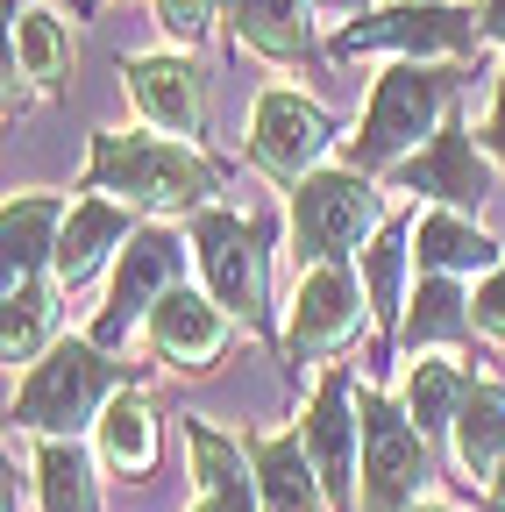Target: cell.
I'll return each mask as SVG.
<instances>
[{"label":"cell","mask_w":505,"mask_h":512,"mask_svg":"<svg viewBox=\"0 0 505 512\" xmlns=\"http://www.w3.org/2000/svg\"><path fill=\"white\" fill-rule=\"evenodd\" d=\"M399 249H406L399 235H385V242L370 249V292H377V306H385V313L399 306Z\"/></svg>","instance_id":"f1b7e54d"},{"label":"cell","mask_w":505,"mask_h":512,"mask_svg":"<svg viewBox=\"0 0 505 512\" xmlns=\"http://www.w3.org/2000/svg\"><path fill=\"white\" fill-rule=\"evenodd\" d=\"M413 313H406V349H427V342H463L470 335V299L449 285V278H420L413 285V299H406Z\"/></svg>","instance_id":"cb8c5ba5"},{"label":"cell","mask_w":505,"mask_h":512,"mask_svg":"<svg viewBox=\"0 0 505 512\" xmlns=\"http://www.w3.org/2000/svg\"><path fill=\"white\" fill-rule=\"evenodd\" d=\"M363 328V292L342 264H321L299 278V299H292V349H342L349 335Z\"/></svg>","instance_id":"30bf717a"},{"label":"cell","mask_w":505,"mask_h":512,"mask_svg":"<svg viewBox=\"0 0 505 512\" xmlns=\"http://www.w3.org/2000/svg\"><path fill=\"white\" fill-rule=\"evenodd\" d=\"M193 512H221V505H207V498H200V505H193Z\"/></svg>","instance_id":"836d02e7"},{"label":"cell","mask_w":505,"mask_h":512,"mask_svg":"<svg viewBox=\"0 0 505 512\" xmlns=\"http://www.w3.org/2000/svg\"><path fill=\"white\" fill-rule=\"evenodd\" d=\"M477 22L463 8H434V0H413V8H377L363 22L342 29V57L349 50H470Z\"/></svg>","instance_id":"ba28073f"},{"label":"cell","mask_w":505,"mask_h":512,"mask_svg":"<svg viewBox=\"0 0 505 512\" xmlns=\"http://www.w3.org/2000/svg\"><path fill=\"white\" fill-rule=\"evenodd\" d=\"M93 185L121 192L129 207H150V214H185L214 192V171L171 136H100L93 143Z\"/></svg>","instance_id":"6da1fadb"},{"label":"cell","mask_w":505,"mask_h":512,"mask_svg":"<svg viewBox=\"0 0 505 512\" xmlns=\"http://www.w3.org/2000/svg\"><path fill=\"white\" fill-rule=\"evenodd\" d=\"M249 463H257L264 512H328V484H321V470H313L299 434H264Z\"/></svg>","instance_id":"9a60e30c"},{"label":"cell","mask_w":505,"mask_h":512,"mask_svg":"<svg viewBox=\"0 0 505 512\" xmlns=\"http://www.w3.org/2000/svg\"><path fill=\"white\" fill-rule=\"evenodd\" d=\"M129 93H136V107L164 128L171 143H178V136H200L207 107H200V72H193L185 57H171V50L129 57Z\"/></svg>","instance_id":"7c38bea8"},{"label":"cell","mask_w":505,"mask_h":512,"mask_svg":"<svg viewBox=\"0 0 505 512\" xmlns=\"http://www.w3.org/2000/svg\"><path fill=\"white\" fill-rule=\"evenodd\" d=\"M356 406H363V512H413L427 484V434L370 392Z\"/></svg>","instance_id":"5b68a950"},{"label":"cell","mask_w":505,"mask_h":512,"mask_svg":"<svg viewBox=\"0 0 505 512\" xmlns=\"http://www.w3.org/2000/svg\"><path fill=\"white\" fill-rule=\"evenodd\" d=\"M470 313H477V328L491 335V342H505V264L477 285V299H470Z\"/></svg>","instance_id":"f546056e"},{"label":"cell","mask_w":505,"mask_h":512,"mask_svg":"<svg viewBox=\"0 0 505 512\" xmlns=\"http://www.w3.org/2000/svg\"><path fill=\"white\" fill-rule=\"evenodd\" d=\"M114 377H121V363H107L93 342H57V349L29 370V384H22V399H15V427H22V434H50V441H65L72 427H86V420H93V406L114 392Z\"/></svg>","instance_id":"7a4b0ae2"},{"label":"cell","mask_w":505,"mask_h":512,"mask_svg":"<svg viewBox=\"0 0 505 512\" xmlns=\"http://www.w3.org/2000/svg\"><path fill=\"white\" fill-rule=\"evenodd\" d=\"M50 328V285H22L8 292V335H0V349H8V363H29L36 342Z\"/></svg>","instance_id":"4316f807"},{"label":"cell","mask_w":505,"mask_h":512,"mask_svg":"<svg viewBox=\"0 0 505 512\" xmlns=\"http://www.w3.org/2000/svg\"><path fill=\"white\" fill-rule=\"evenodd\" d=\"M65 207L50 192H15L8 221H0V242H8V292L43 285V264H57V235H65Z\"/></svg>","instance_id":"4fadbf2b"},{"label":"cell","mask_w":505,"mask_h":512,"mask_svg":"<svg viewBox=\"0 0 505 512\" xmlns=\"http://www.w3.org/2000/svg\"><path fill=\"white\" fill-rule=\"evenodd\" d=\"M413 256L427 264V278H456V271H498L505 264V249L484 235V228H470L463 214H420V228H413Z\"/></svg>","instance_id":"e0dca14e"},{"label":"cell","mask_w":505,"mask_h":512,"mask_svg":"<svg viewBox=\"0 0 505 512\" xmlns=\"http://www.w3.org/2000/svg\"><path fill=\"white\" fill-rule=\"evenodd\" d=\"M413 512H456V505H413Z\"/></svg>","instance_id":"d6a6232c"},{"label":"cell","mask_w":505,"mask_h":512,"mask_svg":"<svg viewBox=\"0 0 505 512\" xmlns=\"http://www.w3.org/2000/svg\"><path fill=\"white\" fill-rule=\"evenodd\" d=\"M491 150L505 157V72H498V107H491Z\"/></svg>","instance_id":"4dcf8cb0"},{"label":"cell","mask_w":505,"mask_h":512,"mask_svg":"<svg viewBox=\"0 0 505 512\" xmlns=\"http://www.w3.org/2000/svg\"><path fill=\"white\" fill-rule=\"evenodd\" d=\"M399 185H420V192H434V200H449V207H477L491 192V164L477 157L470 136H441L434 157L399 164Z\"/></svg>","instance_id":"d6986e66"},{"label":"cell","mask_w":505,"mask_h":512,"mask_svg":"<svg viewBox=\"0 0 505 512\" xmlns=\"http://www.w3.org/2000/svg\"><path fill=\"white\" fill-rule=\"evenodd\" d=\"M463 399H470V377H463L449 356L413 363V384H406V420H413L420 434H456Z\"/></svg>","instance_id":"7402d4cb"},{"label":"cell","mask_w":505,"mask_h":512,"mask_svg":"<svg viewBox=\"0 0 505 512\" xmlns=\"http://www.w3.org/2000/svg\"><path fill=\"white\" fill-rule=\"evenodd\" d=\"M114 242H136V228H129V214H121L114 200H79L72 207V221H65V235H57V285H86L100 264H107V249Z\"/></svg>","instance_id":"2e32d148"},{"label":"cell","mask_w":505,"mask_h":512,"mask_svg":"<svg viewBox=\"0 0 505 512\" xmlns=\"http://www.w3.org/2000/svg\"><path fill=\"white\" fill-rule=\"evenodd\" d=\"M235 36L264 57L306 50V0H235Z\"/></svg>","instance_id":"d4e9b609"},{"label":"cell","mask_w":505,"mask_h":512,"mask_svg":"<svg viewBox=\"0 0 505 512\" xmlns=\"http://www.w3.org/2000/svg\"><path fill=\"white\" fill-rule=\"evenodd\" d=\"M456 463L484 491L505 484V392L498 384H470V399L456 413Z\"/></svg>","instance_id":"ac0fdd59"},{"label":"cell","mask_w":505,"mask_h":512,"mask_svg":"<svg viewBox=\"0 0 505 512\" xmlns=\"http://www.w3.org/2000/svg\"><path fill=\"white\" fill-rule=\"evenodd\" d=\"M441 121V79L427 64H392L370 93V114L356 128V164L377 171V164H413V150L434 136Z\"/></svg>","instance_id":"3957f363"},{"label":"cell","mask_w":505,"mask_h":512,"mask_svg":"<svg viewBox=\"0 0 505 512\" xmlns=\"http://www.w3.org/2000/svg\"><path fill=\"white\" fill-rule=\"evenodd\" d=\"M370 228H377V192L356 171H313L292 192V249L306 256L313 271L342 264Z\"/></svg>","instance_id":"277c9868"},{"label":"cell","mask_w":505,"mask_h":512,"mask_svg":"<svg viewBox=\"0 0 505 512\" xmlns=\"http://www.w3.org/2000/svg\"><path fill=\"white\" fill-rule=\"evenodd\" d=\"M36 484H43V512H100L93 456H86L79 441H43V456H36Z\"/></svg>","instance_id":"603a6c76"},{"label":"cell","mask_w":505,"mask_h":512,"mask_svg":"<svg viewBox=\"0 0 505 512\" xmlns=\"http://www.w3.org/2000/svg\"><path fill=\"white\" fill-rule=\"evenodd\" d=\"M249 143H257V164L271 178L306 185V171L321 164V150H328V114L313 100H299V93H285V86H271L257 100V136H249Z\"/></svg>","instance_id":"52a82bcc"},{"label":"cell","mask_w":505,"mask_h":512,"mask_svg":"<svg viewBox=\"0 0 505 512\" xmlns=\"http://www.w3.org/2000/svg\"><path fill=\"white\" fill-rule=\"evenodd\" d=\"M157 22H164L178 43H200L207 22H214V0H157Z\"/></svg>","instance_id":"83f0119b"},{"label":"cell","mask_w":505,"mask_h":512,"mask_svg":"<svg viewBox=\"0 0 505 512\" xmlns=\"http://www.w3.org/2000/svg\"><path fill=\"white\" fill-rule=\"evenodd\" d=\"M356 413L363 406L349 399L342 377H328L313 413H306V456H313V470H321V484L342 512H356V491H363V477H356Z\"/></svg>","instance_id":"9c48e42d"},{"label":"cell","mask_w":505,"mask_h":512,"mask_svg":"<svg viewBox=\"0 0 505 512\" xmlns=\"http://www.w3.org/2000/svg\"><path fill=\"white\" fill-rule=\"evenodd\" d=\"M484 29H491V36L505 43V0H491V15H484Z\"/></svg>","instance_id":"1f68e13d"},{"label":"cell","mask_w":505,"mask_h":512,"mask_svg":"<svg viewBox=\"0 0 505 512\" xmlns=\"http://www.w3.org/2000/svg\"><path fill=\"white\" fill-rule=\"evenodd\" d=\"M185 441H193V463H200V491L207 505L221 512H264V491H257V463H242V448H228L214 427H185Z\"/></svg>","instance_id":"ffe728a7"},{"label":"cell","mask_w":505,"mask_h":512,"mask_svg":"<svg viewBox=\"0 0 505 512\" xmlns=\"http://www.w3.org/2000/svg\"><path fill=\"white\" fill-rule=\"evenodd\" d=\"M178 264H185V249H178V235H171V228H136V242L121 249L114 299H107L100 328H93V349L121 342L143 313H157V299H164V292H178V285H171V278H178Z\"/></svg>","instance_id":"8992f818"},{"label":"cell","mask_w":505,"mask_h":512,"mask_svg":"<svg viewBox=\"0 0 505 512\" xmlns=\"http://www.w3.org/2000/svg\"><path fill=\"white\" fill-rule=\"evenodd\" d=\"M65 64H72V29L57 22L50 8H29L15 22V72L36 79V86H57V79H65Z\"/></svg>","instance_id":"484cf974"},{"label":"cell","mask_w":505,"mask_h":512,"mask_svg":"<svg viewBox=\"0 0 505 512\" xmlns=\"http://www.w3.org/2000/svg\"><path fill=\"white\" fill-rule=\"evenodd\" d=\"M100 456H107L121 477H143V470L157 463V413H150V399L114 392V399L100 406Z\"/></svg>","instance_id":"44dd1931"},{"label":"cell","mask_w":505,"mask_h":512,"mask_svg":"<svg viewBox=\"0 0 505 512\" xmlns=\"http://www.w3.org/2000/svg\"><path fill=\"white\" fill-rule=\"evenodd\" d=\"M150 335L171 363L185 370H207L228 342V320H221V299H200V292H164L157 313H150Z\"/></svg>","instance_id":"5bb4252c"},{"label":"cell","mask_w":505,"mask_h":512,"mask_svg":"<svg viewBox=\"0 0 505 512\" xmlns=\"http://www.w3.org/2000/svg\"><path fill=\"white\" fill-rule=\"evenodd\" d=\"M200 264L221 306L257 313L264 306V249L249 242V228L235 214H200Z\"/></svg>","instance_id":"8fae6325"}]
</instances>
